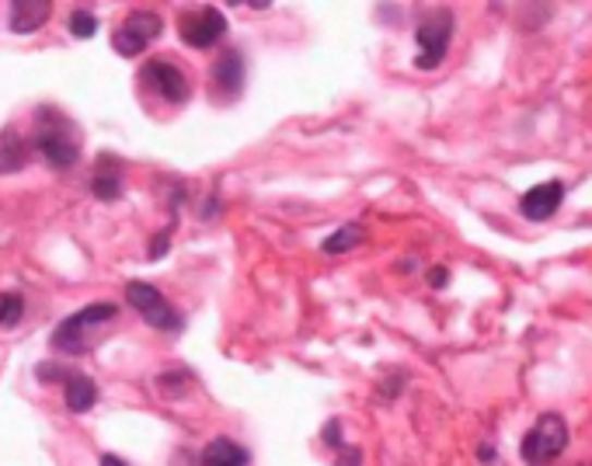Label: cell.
<instances>
[{
	"label": "cell",
	"instance_id": "1",
	"mask_svg": "<svg viewBox=\"0 0 592 466\" xmlns=\"http://www.w3.org/2000/svg\"><path fill=\"white\" fill-rule=\"evenodd\" d=\"M32 147L43 154V160L52 171H67V168H74L77 160H81L77 125L70 122L67 115H57V112H49V109L39 112V125H35Z\"/></svg>",
	"mask_w": 592,
	"mask_h": 466
},
{
	"label": "cell",
	"instance_id": "2",
	"mask_svg": "<svg viewBox=\"0 0 592 466\" xmlns=\"http://www.w3.org/2000/svg\"><path fill=\"white\" fill-rule=\"evenodd\" d=\"M450 39H454V11L436 8L433 14H425L415 32V42H419L415 66L436 70L446 60V52H450Z\"/></svg>",
	"mask_w": 592,
	"mask_h": 466
},
{
	"label": "cell",
	"instance_id": "3",
	"mask_svg": "<svg viewBox=\"0 0 592 466\" xmlns=\"http://www.w3.org/2000/svg\"><path fill=\"white\" fill-rule=\"evenodd\" d=\"M568 450V425L561 415H541L536 425L523 436V459L527 463H551Z\"/></svg>",
	"mask_w": 592,
	"mask_h": 466
},
{
	"label": "cell",
	"instance_id": "4",
	"mask_svg": "<svg viewBox=\"0 0 592 466\" xmlns=\"http://www.w3.org/2000/svg\"><path fill=\"white\" fill-rule=\"evenodd\" d=\"M119 310L112 303H92V307L77 310L74 317H67L63 324L52 331V348L57 352H67V355H84L87 352V338L84 331L95 328V324H109Z\"/></svg>",
	"mask_w": 592,
	"mask_h": 466
},
{
	"label": "cell",
	"instance_id": "5",
	"mask_svg": "<svg viewBox=\"0 0 592 466\" xmlns=\"http://www.w3.org/2000/svg\"><path fill=\"white\" fill-rule=\"evenodd\" d=\"M125 303L147 320L150 328L157 331H182V317H178V310L171 307V303L160 296L157 285L150 282H130L125 285Z\"/></svg>",
	"mask_w": 592,
	"mask_h": 466
},
{
	"label": "cell",
	"instance_id": "6",
	"mask_svg": "<svg viewBox=\"0 0 592 466\" xmlns=\"http://www.w3.org/2000/svg\"><path fill=\"white\" fill-rule=\"evenodd\" d=\"M178 35L192 49H213L227 35V14L220 8H195L178 17Z\"/></svg>",
	"mask_w": 592,
	"mask_h": 466
},
{
	"label": "cell",
	"instance_id": "7",
	"mask_svg": "<svg viewBox=\"0 0 592 466\" xmlns=\"http://www.w3.org/2000/svg\"><path fill=\"white\" fill-rule=\"evenodd\" d=\"M160 32H165V22H160L154 11H133L130 17H125V25L116 28L112 46H116L119 57H140V52L147 49Z\"/></svg>",
	"mask_w": 592,
	"mask_h": 466
},
{
	"label": "cell",
	"instance_id": "8",
	"mask_svg": "<svg viewBox=\"0 0 592 466\" xmlns=\"http://www.w3.org/2000/svg\"><path fill=\"white\" fill-rule=\"evenodd\" d=\"M140 84L143 87H150V91H157L160 98H165L168 105H185L192 98V84L189 77L178 70L171 60H150L147 66H143V74H140Z\"/></svg>",
	"mask_w": 592,
	"mask_h": 466
},
{
	"label": "cell",
	"instance_id": "9",
	"mask_svg": "<svg viewBox=\"0 0 592 466\" xmlns=\"http://www.w3.org/2000/svg\"><path fill=\"white\" fill-rule=\"evenodd\" d=\"M561 203H565V185L561 182H541L530 192H523L519 212H523V220H530V223H547V220L558 217Z\"/></svg>",
	"mask_w": 592,
	"mask_h": 466
},
{
	"label": "cell",
	"instance_id": "10",
	"mask_svg": "<svg viewBox=\"0 0 592 466\" xmlns=\"http://www.w3.org/2000/svg\"><path fill=\"white\" fill-rule=\"evenodd\" d=\"M49 17H52V0H11L8 25L14 35H32L39 32Z\"/></svg>",
	"mask_w": 592,
	"mask_h": 466
},
{
	"label": "cell",
	"instance_id": "11",
	"mask_svg": "<svg viewBox=\"0 0 592 466\" xmlns=\"http://www.w3.org/2000/svg\"><path fill=\"white\" fill-rule=\"evenodd\" d=\"M213 84H217V91L238 98L241 87H244V57L238 49H227L223 57L213 63Z\"/></svg>",
	"mask_w": 592,
	"mask_h": 466
},
{
	"label": "cell",
	"instance_id": "12",
	"mask_svg": "<svg viewBox=\"0 0 592 466\" xmlns=\"http://www.w3.org/2000/svg\"><path fill=\"white\" fill-rule=\"evenodd\" d=\"M63 401L74 415H87L98 404V387L95 380H87L84 372H67L63 376Z\"/></svg>",
	"mask_w": 592,
	"mask_h": 466
},
{
	"label": "cell",
	"instance_id": "13",
	"mask_svg": "<svg viewBox=\"0 0 592 466\" xmlns=\"http://www.w3.org/2000/svg\"><path fill=\"white\" fill-rule=\"evenodd\" d=\"M28 147L32 143L17 130H0V174H14L28 164Z\"/></svg>",
	"mask_w": 592,
	"mask_h": 466
},
{
	"label": "cell",
	"instance_id": "14",
	"mask_svg": "<svg viewBox=\"0 0 592 466\" xmlns=\"http://www.w3.org/2000/svg\"><path fill=\"white\" fill-rule=\"evenodd\" d=\"M92 192L98 195L101 203H116L122 195V174H119V164L112 168V157L101 154L98 157V171L92 177Z\"/></svg>",
	"mask_w": 592,
	"mask_h": 466
},
{
	"label": "cell",
	"instance_id": "15",
	"mask_svg": "<svg viewBox=\"0 0 592 466\" xmlns=\"http://www.w3.org/2000/svg\"><path fill=\"white\" fill-rule=\"evenodd\" d=\"M206 466H247L251 463V453L244 450V445L230 442V439H213L203 456H200Z\"/></svg>",
	"mask_w": 592,
	"mask_h": 466
},
{
	"label": "cell",
	"instance_id": "16",
	"mask_svg": "<svg viewBox=\"0 0 592 466\" xmlns=\"http://www.w3.org/2000/svg\"><path fill=\"white\" fill-rule=\"evenodd\" d=\"M363 241H366V230L359 226V223H349V226H342V230H335L331 237L321 244V250H325V255H346V250L359 247Z\"/></svg>",
	"mask_w": 592,
	"mask_h": 466
},
{
	"label": "cell",
	"instance_id": "17",
	"mask_svg": "<svg viewBox=\"0 0 592 466\" xmlns=\"http://www.w3.org/2000/svg\"><path fill=\"white\" fill-rule=\"evenodd\" d=\"M25 317V299L17 293H0V328H17Z\"/></svg>",
	"mask_w": 592,
	"mask_h": 466
},
{
	"label": "cell",
	"instance_id": "18",
	"mask_svg": "<svg viewBox=\"0 0 592 466\" xmlns=\"http://www.w3.org/2000/svg\"><path fill=\"white\" fill-rule=\"evenodd\" d=\"M70 32H74L77 39H92V35L98 32V17L87 14V11H74L70 14Z\"/></svg>",
	"mask_w": 592,
	"mask_h": 466
},
{
	"label": "cell",
	"instance_id": "19",
	"mask_svg": "<svg viewBox=\"0 0 592 466\" xmlns=\"http://www.w3.org/2000/svg\"><path fill=\"white\" fill-rule=\"evenodd\" d=\"M171 247V226L168 230H160L157 237H154V244H150V261H160L165 258V250Z\"/></svg>",
	"mask_w": 592,
	"mask_h": 466
},
{
	"label": "cell",
	"instance_id": "20",
	"mask_svg": "<svg viewBox=\"0 0 592 466\" xmlns=\"http://www.w3.org/2000/svg\"><path fill=\"white\" fill-rule=\"evenodd\" d=\"M325 442H328V445H342V421H328Z\"/></svg>",
	"mask_w": 592,
	"mask_h": 466
},
{
	"label": "cell",
	"instance_id": "21",
	"mask_svg": "<svg viewBox=\"0 0 592 466\" xmlns=\"http://www.w3.org/2000/svg\"><path fill=\"white\" fill-rule=\"evenodd\" d=\"M446 282H450V272H446V268H433V272H428V285H433V290H443Z\"/></svg>",
	"mask_w": 592,
	"mask_h": 466
},
{
	"label": "cell",
	"instance_id": "22",
	"mask_svg": "<svg viewBox=\"0 0 592 466\" xmlns=\"http://www.w3.org/2000/svg\"><path fill=\"white\" fill-rule=\"evenodd\" d=\"M241 4L255 8V11H268V8H273V0H241Z\"/></svg>",
	"mask_w": 592,
	"mask_h": 466
},
{
	"label": "cell",
	"instance_id": "23",
	"mask_svg": "<svg viewBox=\"0 0 592 466\" xmlns=\"http://www.w3.org/2000/svg\"><path fill=\"white\" fill-rule=\"evenodd\" d=\"M227 4H230V8H234V4H241V0H227Z\"/></svg>",
	"mask_w": 592,
	"mask_h": 466
}]
</instances>
